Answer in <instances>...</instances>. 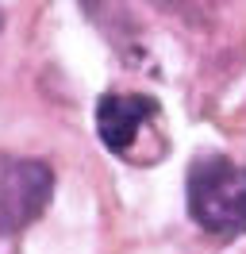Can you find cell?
Instances as JSON below:
<instances>
[{"label":"cell","instance_id":"cell-1","mask_svg":"<svg viewBox=\"0 0 246 254\" xmlns=\"http://www.w3.org/2000/svg\"><path fill=\"white\" fill-rule=\"evenodd\" d=\"M188 216L219 239L246 235V166L223 154L192 162L188 170Z\"/></svg>","mask_w":246,"mask_h":254},{"label":"cell","instance_id":"cell-2","mask_svg":"<svg viewBox=\"0 0 246 254\" xmlns=\"http://www.w3.org/2000/svg\"><path fill=\"white\" fill-rule=\"evenodd\" d=\"M54 174L39 158L0 154V235H15L39 220L50 204Z\"/></svg>","mask_w":246,"mask_h":254},{"label":"cell","instance_id":"cell-3","mask_svg":"<svg viewBox=\"0 0 246 254\" xmlns=\"http://www.w3.org/2000/svg\"><path fill=\"white\" fill-rule=\"evenodd\" d=\"M150 96H138V93H108L100 104H96V131H100V143L112 150V154H127L135 146V135L142 120L154 116Z\"/></svg>","mask_w":246,"mask_h":254},{"label":"cell","instance_id":"cell-4","mask_svg":"<svg viewBox=\"0 0 246 254\" xmlns=\"http://www.w3.org/2000/svg\"><path fill=\"white\" fill-rule=\"evenodd\" d=\"M81 8H85V16L92 19V23H100V27H116V19H120L123 12V0H81Z\"/></svg>","mask_w":246,"mask_h":254},{"label":"cell","instance_id":"cell-5","mask_svg":"<svg viewBox=\"0 0 246 254\" xmlns=\"http://www.w3.org/2000/svg\"><path fill=\"white\" fill-rule=\"evenodd\" d=\"M0 27H4V16H0Z\"/></svg>","mask_w":246,"mask_h":254},{"label":"cell","instance_id":"cell-6","mask_svg":"<svg viewBox=\"0 0 246 254\" xmlns=\"http://www.w3.org/2000/svg\"><path fill=\"white\" fill-rule=\"evenodd\" d=\"M215 4H223V0H215Z\"/></svg>","mask_w":246,"mask_h":254}]
</instances>
